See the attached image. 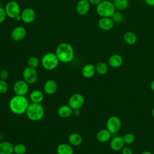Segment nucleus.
I'll use <instances>...</instances> for the list:
<instances>
[{
	"instance_id": "f257e3e1",
	"label": "nucleus",
	"mask_w": 154,
	"mask_h": 154,
	"mask_svg": "<svg viewBox=\"0 0 154 154\" xmlns=\"http://www.w3.org/2000/svg\"><path fill=\"white\" fill-rule=\"evenodd\" d=\"M29 101L25 96L16 95L12 97L8 103L10 110L16 115H22L26 112L29 106Z\"/></svg>"
},
{
	"instance_id": "f03ea898",
	"label": "nucleus",
	"mask_w": 154,
	"mask_h": 154,
	"mask_svg": "<svg viewBox=\"0 0 154 154\" xmlns=\"http://www.w3.org/2000/svg\"><path fill=\"white\" fill-rule=\"evenodd\" d=\"M55 54L60 62L68 63L73 60L75 56V51L72 45L69 43H61L57 46Z\"/></svg>"
},
{
	"instance_id": "7ed1b4c3",
	"label": "nucleus",
	"mask_w": 154,
	"mask_h": 154,
	"mask_svg": "<svg viewBox=\"0 0 154 154\" xmlns=\"http://www.w3.org/2000/svg\"><path fill=\"white\" fill-rule=\"evenodd\" d=\"M45 113V109L41 103H31L27 108L25 112L28 119L33 122L40 120Z\"/></svg>"
},
{
	"instance_id": "20e7f679",
	"label": "nucleus",
	"mask_w": 154,
	"mask_h": 154,
	"mask_svg": "<svg viewBox=\"0 0 154 154\" xmlns=\"http://www.w3.org/2000/svg\"><path fill=\"white\" fill-rule=\"evenodd\" d=\"M96 11L100 17H111L116 11V8L112 1L102 0L96 5Z\"/></svg>"
},
{
	"instance_id": "39448f33",
	"label": "nucleus",
	"mask_w": 154,
	"mask_h": 154,
	"mask_svg": "<svg viewBox=\"0 0 154 154\" xmlns=\"http://www.w3.org/2000/svg\"><path fill=\"white\" fill-rule=\"evenodd\" d=\"M59 60L55 53L48 52L45 54L42 58V65L43 67L47 70H52L55 69L59 64Z\"/></svg>"
},
{
	"instance_id": "423d86ee",
	"label": "nucleus",
	"mask_w": 154,
	"mask_h": 154,
	"mask_svg": "<svg viewBox=\"0 0 154 154\" xmlns=\"http://www.w3.org/2000/svg\"><path fill=\"white\" fill-rule=\"evenodd\" d=\"M7 16L11 18L16 19L17 16L20 14V8L19 4L14 1H8L4 7Z\"/></svg>"
},
{
	"instance_id": "0eeeda50",
	"label": "nucleus",
	"mask_w": 154,
	"mask_h": 154,
	"mask_svg": "<svg viewBox=\"0 0 154 154\" xmlns=\"http://www.w3.org/2000/svg\"><path fill=\"white\" fill-rule=\"evenodd\" d=\"M84 97L79 93H75L72 94L68 99V105L73 109V110L79 109L84 104Z\"/></svg>"
},
{
	"instance_id": "6e6552de",
	"label": "nucleus",
	"mask_w": 154,
	"mask_h": 154,
	"mask_svg": "<svg viewBox=\"0 0 154 154\" xmlns=\"http://www.w3.org/2000/svg\"><path fill=\"white\" fill-rule=\"evenodd\" d=\"M22 77L23 79L28 84H33L37 80L38 73L35 69L28 66L23 69Z\"/></svg>"
},
{
	"instance_id": "1a4fd4ad",
	"label": "nucleus",
	"mask_w": 154,
	"mask_h": 154,
	"mask_svg": "<svg viewBox=\"0 0 154 154\" xmlns=\"http://www.w3.org/2000/svg\"><path fill=\"white\" fill-rule=\"evenodd\" d=\"M106 128L111 134L117 132L121 128V120L117 116L109 117L106 122Z\"/></svg>"
},
{
	"instance_id": "9d476101",
	"label": "nucleus",
	"mask_w": 154,
	"mask_h": 154,
	"mask_svg": "<svg viewBox=\"0 0 154 154\" xmlns=\"http://www.w3.org/2000/svg\"><path fill=\"white\" fill-rule=\"evenodd\" d=\"M29 84L23 80L16 81L13 85V91L16 95L25 96L29 91Z\"/></svg>"
},
{
	"instance_id": "9b49d317",
	"label": "nucleus",
	"mask_w": 154,
	"mask_h": 154,
	"mask_svg": "<svg viewBox=\"0 0 154 154\" xmlns=\"http://www.w3.org/2000/svg\"><path fill=\"white\" fill-rule=\"evenodd\" d=\"M26 35L25 28L22 26L15 27L11 32V38L13 40L19 42L22 40Z\"/></svg>"
},
{
	"instance_id": "f8f14e48",
	"label": "nucleus",
	"mask_w": 154,
	"mask_h": 154,
	"mask_svg": "<svg viewBox=\"0 0 154 154\" xmlns=\"http://www.w3.org/2000/svg\"><path fill=\"white\" fill-rule=\"evenodd\" d=\"M22 20L26 23L32 22L36 17L35 11L31 8H26L20 13Z\"/></svg>"
},
{
	"instance_id": "ddd939ff",
	"label": "nucleus",
	"mask_w": 154,
	"mask_h": 154,
	"mask_svg": "<svg viewBox=\"0 0 154 154\" xmlns=\"http://www.w3.org/2000/svg\"><path fill=\"white\" fill-rule=\"evenodd\" d=\"M90 8V3L88 0H79L76 5V12L80 16L85 15L88 12Z\"/></svg>"
},
{
	"instance_id": "4468645a",
	"label": "nucleus",
	"mask_w": 154,
	"mask_h": 154,
	"mask_svg": "<svg viewBox=\"0 0 154 154\" xmlns=\"http://www.w3.org/2000/svg\"><path fill=\"white\" fill-rule=\"evenodd\" d=\"M97 25L103 31H109L114 25V22L111 17H100L98 20Z\"/></svg>"
},
{
	"instance_id": "2eb2a0df",
	"label": "nucleus",
	"mask_w": 154,
	"mask_h": 154,
	"mask_svg": "<svg viewBox=\"0 0 154 154\" xmlns=\"http://www.w3.org/2000/svg\"><path fill=\"white\" fill-rule=\"evenodd\" d=\"M125 143L122 137L120 136H116L113 137L109 143L110 148L113 151H120L122 149V148L125 146Z\"/></svg>"
},
{
	"instance_id": "dca6fc26",
	"label": "nucleus",
	"mask_w": 154,
	"mask_h": 154,
	"mask_svg": "<svg viewBox=\"0 0 154 154\" xmlns=\"http://www.w3.org/2000/svg\"><path fill=\"white\" fill-rule=\"evenodd\" d=\"M57 90V84L56 81L52 79H48L44 84L43 90L48 95L54 94Z\"/></svg>"
},
{
	"instance_id": "f3484780",
	"label": "nucleus",
	"mask_w": 154,
	"mask_h": 154,
	"mask_svg": "<svg viewBox=\"0 0 154 154\" xmlns=\"http://www.w3.org/2000/svg\"><path fill=\"white\" fill-rule=\"evenodd\" d=\"M122 57L117 54L111 55L108 60V65L112 68H118L120 67L123 64Z\"/></svg>"
},
{
	"instance_id": "a211bd4d",
	"label": "nucleus",
	"mask_w": 154,
	"mask_h": 154,
	"mask_svg": "<svg viewBox=\"0 0 154 154\" xmlns=\"http://www.w3.org/2000/svg\"><path fill=\"white\" fill-rule=\"evenodd\" d=\"M73 112V109L69 105H63L60 106L57 110V114L58 116L63 119L70 117Z\"/></svg>"
},
{
	"instance_id": "6ab92c4d",
	"label": "nucleus",
	"mask_w": 154,
	"mask_h": 154,
	"mask_svg": "<svg viewBox=\"0 0 154 154\" xmlns=\"http://www.w3.org/2000/svg\"><path fill=\"white\" fill-rule=\"evenodd\" d=\"M111 137V132L107 129H102L99 130L97 134L96 138L100 143H106L108 141Z\"/></svg>"
},
{
	"instance_id": "aec40b11",
	"label": "nucleus",
	"mask_w": 154,
	"mask_h": 154,
	"mask_svg": "<svg viewBox=\"0 0 154 154\" xmlns=\"http://www.w3.org/2000/svg\"><path fill=\"white\" fill-rule=\"evenodd\" d=\"M95 66L92 64H87L83 66L81 70L82 75L85 78L93 77L96 73Z\"/></svg>"
},
{
	"instance_id": "412c9836",
	"label": "nucleus",
	"mask_w": 154,
	"mask_h": 154,
	"mask_svg": "<svg viewBox=\"0 0 154 154\" xmlns=\"http://www.w3.org/2000/svg\"><path fill=\"white\" fill-rule=\"evenodd\" d=\"M29 99L32 103H41L44 99L43 93L39 90H32L29 94Z\"/></svg>"
},
{
	"instance_id": "4be33fe9",
	"label": "nucleus",
	"mask_w": 154,
	"mask_h": 154,
	"mask_svg": "<svg viewBox=\"0 0 154 154\" xmlns=\"http://www.w3.org/2000/svg\"><path fill=\"white\" fill-rule=\"evenodd\" d=\"M68 141L71 146H78L82 143V137L79 134L76 132H73L69 135Z\"/></svg>"
},
{
	"instance_id": "5701e85b",
	"label": "nucleus",
	"mask_w": 154,
	"mask_h": 154,
	"mask_svg": "<svg viewBox=\"0 0 154 154\" xmlns=\"http://www.w3.org/2000/svg\"><path fill=\"white\" fill-rule=\"evenodd\" d=\"M14 146L9 141H4L0 143V154H13Z\"/></svg>"
},
{
	"instance_id": "b1692460",
	"label": "nucleus",
	"mask_w": 154,
	"mask_h": 154,
	"mask_svg": "<svg viewBox=\"0 0 154 154\" xmlns=\"http://www.w3.org/2000/svg\"><path fill=\"white\" fill-rule=\"evenodd\" d=\"M57 154H73V149L70 144L61 143L57 147Z\"/></svg>"
},
{
	"instance_id": "393cba45",
	"label": "nucleus",
	"mask_w": 154,
	"mask_h": 154,
	"mask_svg": "<svg viewBox=\"0 0 154 154\" xmlns=\"http://www.w3.org/2000/svg\"><path fill=\"white\" fill-rule=\"evenodd\" d=\"M125 42L129 45H135L137 41V37L135 32L132 31H127L123 35Z\"/></svg>"
},
{
	"instance_id": "a878e982",
	"label": "nucleus",
	"mask_w": 154,
	"mask_h": 154,
	"mask_svg": "<svg viewBox=\"0 0 154 154\" xmlns=\"http://www.w3.org/2000/svg\"><path fill=\"white\" fill-rule=\"evenodd\" d=\"M112 2L115 8L119 11L126 10L129 4V0H114Z\"/></svg>"
},
{
	"instance_id": "bb28decb",
	"label": "nucleus",
	"mask_w": 154,
	"mask_h": 154,
	"mask_svg": "<svg viewBox=\"0 0 154 154\" xmlns=\"http://www.w3.org/2000/svg\"><path fill=\"white\" fill-rule=\"evenodd\" d=\"M95 68H96V72L100 75H105L108 72L107 64L105 63L102 61L97 63L95 66Z\"/></svg>"
},
{
	"instance_id": "cd10ccee",
	"label": "nucleus",
	"mask_w": 154,
	"mask_h": 154,
	"mask_svg": "<svg viewBox=\"0 0 154 154\" xmlns=\"http://www.w3.org/2000/svg\"><path fill=\"white\" fill-rule=\"evenodd\" d=\"M13 152L15 154H25L26 147L22 143H17L13 147Z\"/></svg>"
},
{
	"instance_id": "c85d7f7f",
	"label": "nucleus",
	"mask_w": 154,
	"mask_h": 154,
	"mask_svg": "<svg viewBox=\"0 0 154 154\" xmlns=\"http://www.w3.org/2000/svg\"><path fill=\"white\" fill-rule=\"evenodd\" d=\"M27 63H28V67L36 69L39 66L40 61L38 59V58H37L36 57L32 56L28 58L27 61Z\"/></svg>"
},
{
	"instance_id": "c756f323",
	"label": "nucleus",
	"mask_w": 154,
	"mask_h": 154,
	"mask_svg": "<svg viewBox=\"0 0 154 154\" xmlns=\"http://www.w3.org/2000/svg\"><path fill=\"white\" fill-rule=\"evenodd\" d=\"M114 23H119L122 22L124 19V16L123 14L120 11H115L112 16L111 17Z\"/></svg>"
},
{
	"instance_id": "7c9ffc66",
	"label": "nucleus",
	"mask_w": 154,
	"mask_h": 154,
	"mask_svg": "<svg viewBox=\"0 0 154 154\" xmlns=\"http://www.w3.org/2000/svg\"><path fill=\"white\" fill-rule=\"evenodd\" d=\"M122 137L125 144H131L135 141V140L134 135L132 133H127Z\"/></svg>"
},
{
	"instance_id": "2f4dec72",
	"label": "nucleus",
	"mask_w": 154,
	"mask_h": 154,
	"mask_svg": "<svg viewBox=\"0 0 154 154\" xmlns=\"http://www.w3.org/2000/svg\"><path fill=\"white\" fill-rule=\"evenodd\" d=\"M8 90V85L6 81L0 79V94H5Z\"/></svg>"
},
{
	"instance_id": "473e14b6",
	"label": "nucleus",
	"mask_w": 154,
	"mask_h": 154,
	"mask_svg": "<svg viewBox=\"0 0 154 154\" xmlns=\"http://www.w3.org/2000/svg\"><path fill=\"white\" fill-rule=\"evenodd\" d=\"M8 72L5 69H2L0 70V79L6 81L8 78Z\"/></svg>"
},
{
	"instance_id": "72a5a7b5",
	"label": "nucleus",
	"mask_w": 154,
	"mask_h": 154,
	"mask_svg": "<svg viewBox=\"0 0 154 154\" xmlns=\"http://www.w3.org/2000/svg\"><path fill=\"white\" fill-rule=\"evenodd\" d=\"M7 17V14L4 8L0 6V23L5 21Z\"/></svg>"
},
{
	"instance_id": "f704fd0d",
	"label": "nucleus",
	"mask_w": 154,
	"mask_h": 154,
	"mask_svg": "<svg viewBox=\"0 0 154 154\" xmlns=\"http://www.w3.org/2000/svg\"><path fill=\"white\" fill-rule=\"evenodd\" d=\"M121 150H122V152H121L122 154H133L132 149L128 146H126V147L124 146Z\"/></svg>"
},
{
	"instance_id": "c9c22d12",
	"label": "nucleus",
	"mask_w": 154,
	"mask_h": 154,
	"mask_svg": "<svg viewBox=\"0 0 154 154\" xmlns=\"http://www.w3.org/2000/svg\"><path fill=\"white\" fill-rule=\"evenodd\" d=\"M88 2L90 3V4L97 5L99 4L102 0H88Z\"/></svg>"
},
{
	"instance_id": "e433bc0d",
	"label": "nucleus",
	"mask_w": 154,
	"mask_h": 154,
	"mask_svg": "<svg viewBox=\"0 0 154 154\" xmlns=\"http://www.w3.org/2000/svg\"><path fill=\"white\" fill-rule=\"evenodd\" d=\"M146 4L149 6L153 7L154 6V0H144Z\"/></svg>"
},
{
	"instance_id": "4c0bfd02",
	"label": "nucleus",
	"mask_w": 154,
	"mask_h": 154,
	"mask_svg": "<svg viewBox=\"0 0 154 154\" xmlns=\"http://www.w3.org/2000/svg\"><path fill=\"white\" fill-rule=\"evenodd\" d=\"M150 89L154 92V79L153 81H152V82H150Z\"/></svg>"
},
{
	"instance_id": "58836bf2",
	"label": "nucleus",
	"mask_w": 154,
	"mask_h": 154,
	"mask_svg": "<svg viewBox=\"0 0 154 154\" xmlns=\"http://www.w3.org/2000/svg\"><path fill=\"white\" fill-rule=\"evenodd\" d=\"M141 154H153L151 152H149V151H147V150H146V151H144Z\"/></svg>"
},
{
	"instance_id": "ea45409f",
	"label": "nucleus",
	"mask_w": 154,
	"mask_h": 154,
	"mask_svg": "<svg viewBox=\"0 0 154 154\" xmlns=\"http://www.w3.org/2000/svg\"><path fill=\"white\" fill-rule=\"evenodd\" d=\"M152 115L153 118L154 119V108L152 109Z\"/></svg>"
},
{
	"instance_id": "a19ab883",
	"label": "nucleus",
	"mask_w": 154,
	"mask_h": 154,
	"mask_svg": "<svg viewBox=\"0 0 154 154\" xmlns=\"http://www.w3.org/2000/svg\"><path fill=\"white\" fill-rule=\"evenodd\" d=\"M109 1H113L114 0H109Z\"/></svg>"
}]
</instances>
